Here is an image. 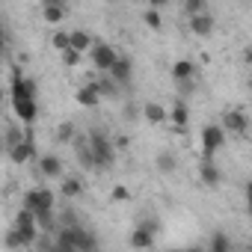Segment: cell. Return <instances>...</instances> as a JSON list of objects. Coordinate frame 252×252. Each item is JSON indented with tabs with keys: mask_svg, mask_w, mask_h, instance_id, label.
Wrapping results in <instances>:
<instances>
[{
	"mask_svg": "<svg viewBox=\"0 0 252 252\" xmlns=\"http://www.w3.org/2000/svg\"><path fill=\"white\" fill-rule=\"evenodd\" d=\"M12 110H15V119L24 122V125H33L36 116H39L36 98H12Z\"/></svg>",
	"mask_w": 252,
	"mask_h": 252,
	"instance_id": "obj_8",
	"label": "cell"
},
{
	"mask_svg": "<svg viewBox=\"0 0 252 252\" xmlns=\"http://www.w3.org/2000/svg\"><path fill=\"white\" fill-rule=\"evenodd\" d=\"M54 202H57V196H54V190H48V187H33V190H27L24 193V208H30V211H42V208H54Z\"/></svg>",
	"mask_w": 252,
	"mask_h": 252,
	"instance_id": "obj_5",
	"label": "cell"
},
{
	"mask_svg": "<svg viewBox=\"0 0 252 252\" xmlns=\"http://www.w3.org/2000/svg\"><path fill=\"white\" fill-rule=\"evenodd\" d=\"M6 152H9V160H12L15 166H24V163L36 160V146H33V137H30V134H27V137H24L21 143L9 146Z\"/></svg>",
	"mask_w": 252,
	"mask_h": 252,
	"instance_id": "obj_6",
	"label": "cell"
},
{
	"mask_svg": "<svg viewBox=\"0 0 252 252\" xmlns=\"http://www.w3.org/2000/svg\"><path fill=\"white\" fill-rule=\"evenodd\" d=\"M119 86H128L131 83V77H134V63H131V57H125V54H119V60L113 63V68L107 71Z\"/></svg>",
	"mask_w": 252,
	"mask_h": 252,
	"instance_id": "obj_9",
	"label": "cell"
},
{
	"mask_svg": "<svg viewBox=\"0 0 252 252\" xmlns=\"http://www.w3.org/2000/svg\"><path fill=\"white\" fill-rule=\"evenodd\" d=\"M143 119L149 125H166L169 122V110L163 104H158V101H146L143 104Z\"/></svg>",
	"mask_w": 252,
	"mask_h": 252,
	"instance_id": "obj_14",
	"label": "cell"
},
{
	"mask_svg": "<svg viewBox=\"0 0 252 252\" xmlns=\"http://www.w3.org/2000/svg\"><path fill=\"white\" fill-rule=\"evenodd\" d=\"M214 15H208V12H199V15H190V33H196V36H211L214 33Z\"/></svg>",
	"mask_w": 252,
	"mask_h": 252,
	"instance_id": "obj_16",
	"label": "cell"
},
{
	"mask_svg": "<svg viewBox=\"0 0 252 252\" xmlns=\"http://www.w3.org/2000/svg\"><path fill=\"white\" fill-rule=\"evenodd\" d=\"M169 122H172V134H184L190 125V104L184 98H175V104L169 107Z\"/></svg>",
	"mask_w": 252,
	"mask_h": 252,
	"instance_id": "obj_7",
	"label": "cell"
},
{
	"mask_svg": "<svg viewBox=\"0 0 252 252\" xmlns=\"http://www.w3.org/2000/svg\"><path fill=\"white\" fill-rule=\"evenodd\" d=\"M60 193H63V199H77L83 193V181L80 178H65L60 184Z\"/></svg>",
	"mask_w": 252,
	"mask_h": 252,
	"instance_id": "obj_21",
	"label": "cell"
},
{
	"mask_svg": "<svg viewBox=\"0 0 252 252\" xmlns=\"http://www.w3.org/2000/svg\"><path fill=\"white\" fill-rule=\"evenodd\" d=\"M222 128H225L228 134L246 137V134H249V116H246L243 110L231 107V110H225V113H222Z\"/></svg>",
	"mask_w": 252,
	"mask_h": 252,
	"instance_id": "obj_4",
	"label": "cell"
},
{
	"mask_svg": "<svg viewBox=\"0 0 252 252\" xmlns=\"http://www.w3.org/2000/svg\"><path fill=\"white\" fill-rule=\"evenodd\" d=\"M101 89H98V83H83V86H77V92H74V101L80 104V107H98L101 104Z\"/></svg>",
	"mask_w": 252,
	"mask_h": 252,
	"instance_id": "obj_10",
	"label": "cell"
},
{
	"mask_svg": "<svg viewBox=\"0 0 252 252\" xmlns=\"http://www.w3.org/2000/svg\"><path fill=\"white\" fill-rule=\"evenodd\" d=\"M143 24H146L149 30H155V33H158V30H163V18H160V9H158V6H149V9L143 12Z\"/></svg>",
	"mask_w": 252,
	"mask_h": 252,
	"instance_id": "obj_22",
	"label": "cell"
},
{
	"mask_svg": "<svg viewBox=\"0 0 252 252\" xmlns=\"http://www.w3.org/2000/svg\"><path fill=\"white\" fill-rule=\"evenodd\" d=\"M243 63L252 68V48H246V51H243Z\"/></svg>",
	"mask_w": 252,
	"mask_h": 252,
	"instance_id": "obj_37",
	"label": "cell"
},
{
	"mask_svg": "<svg viewBox=\"0 0 252 252\" xmlns=\"http://www.w3.org/2000/svg\"><path fill=\"white\" fill-rule=\"evenodd\" d=\"M193 74H196V63H190V60H175L172 63V80L175 83L193 80Z\"/></svg>",
	"mask_w": 252,
	"mask_h": 252,
	"instance_id": "obj_17",
	"label": "cell"
},
{
	"mask_svg": "<svg viewBox=\"0 0 252 252\" xmlns=\"http://www.w3.org/2000/svg\"><path fill=\"white\" fill-rule=\"evenodd\" d=\"M149 6H158V9H163V6H169V0H149Z\"/></svg>",
	"mask_w": 252,
	"mask_h": 252,
	"instance_id": "obj_36",
	"label": "cell"
},
{
	"mask_svg": "<svg viewBox=\"0 0 252 252\" xmlns=\"http://www.w3.org/2000/svg\"><path fill=\"white\" fill-rule=\"evenodd\" d=\"M71 237H74V252H89L98 246V237L83 225H71Z\"/></svg>",
	"mask_w": 252,
	"mask_h": 252,
	"instance_id": "obj_13",
	"label": "cell"
},
{
	"mask_svg": "<svg viewBox=\"0 0 252 252\" xmlns=\"http://www.w3.org/2000/svg\"><path fill=\"white\" fill-rule=\"evenodd\" d=\"M155 240H158V234L155 231H149L146 225H134V231H131V237H128V243L134 246V249H152L155 246Z\"/></svg>",
	"mask_w": 252,
	"mask_h": 252,
	"instance_id": "obj_15",
	"label": "cell"
},
{
	"mask_svg": "<svg viewBox=\"0 0 252 252\" xmlns=\"http://www.w3.org/2000/svg\"><path fill=\"white\" fill-rule=\"evenodd\" d=\"M225 128L222 125H205L202 128V158H214L225 146Z\"/></svg>",
	"mask_w": 252,
	"mask_h": 252,
	"instance_id": "obj_2",
	"label": "cell"
},
{
	"mask_svg": "<svg viewBox=\"0 0 252 252\" xmlns=\"http://www.w3.org/2000/svg\"><path fill=\"white\" fill-rule=\"evenodd\" d=\"M110 196H113V202H128V199H131L128 187H122V184H116V187L110 190Z\"/></svg>",
	"mask_w": 252,
	"mask_h": 252,
	"instance_id": "obj_31",
	"label": "cell"
},
{
	"mask_svg": "<svg viewBox=\"0 0 252 252\" xmlns=\"http://www.w3.org/2000/svg\"><path fill=\"white\" fill-rule=\"evenodd\" d=\"M208 246H211L214 252H228V249H231V240H228L225 231H214L211 240H208Z\"/></svg>",
	"mask_w": 252,
	"mask_h": 252,
	"instance_id": "obj_25",
	"label": "cell"
},
{
	"mask_svg": "<svg viewBox=\"0 0 252 252\" xmlns=\"http://www.w3.org/2000/svg\"><path fill=\"white\" fill-rule=\"evenodd\" d=\"M249 89H252V74H249Z\"/></svg>",
	"mask_w": 252,
	"mask_h": 252,
	"instance_id": "obj_38",
	"label": "cell"
},
{
	"mask_svg": "<svg viewBox=\"0 0 252 252\" xmlns=\"http://www.w3.org/2000/svg\"><path fill=\"white\" fill-rule=\"evenodd\" d=\"M184 12H187V15L208 12V0H184Z\"/></svg>",
	"mask_w": 252,
	"mask_h": 252,
	"instance_id": "obj_28",
	"label": "cell"
},
{
	"mask_svg": "<svg viewBox=\"0 0 252 252\" xmlns=\"http://www.w3.org/2000/svg\"><path fill=\"white\" fill-rule=\"evenodd\" d=\"M51 45H54L57 51H65V48H71V33H65V30L54 33V36H51Z\"/></svg>",
	"mask_w": 252,
	"mask_h": 252,
	"instance_id": "obj_27",
	"label": "cell"
},
{
	"mask_svg": "<svg viewBox=\"0 0 252 252\" xmlns=\"http://www.w3.org/2000/svg\"><path fill=\"white\" fill-rule=\"evenodd\" d=\"M6 249H24V243H21V234H18V228H15V225L6 231Z\"/></svg>",
	"mask_w": 252,
	"mask_h": 252,
	"instance_id": "obj_30",
	"label": "cell"
},
{
	"mask_svg": "<svg viewBox=\"0 0 252 252\" xmlns=\"http://www.w3.org/2000/svg\"><path fill=\"white\" fill-rule=\"evenodd\" d=\"M199 178H202V184H205V187H220V181H222V172H220V166L214 163V158H202Z\"/></svg>",
	"mask_w": 252,
	"mask_h": 252,
	"instance_id": "obj_12",
	"label": "cell"
},
{
	"mask_svg": "<svg viewBox=\"0 0 252 252\" xmlns=\"http://www.w3.org/2000/svg\"><path fill=\"white\" fill-rule=\"evenodd\" d=\"M95 83H98V89H101V95H110V98H113V95L119 92V89H116L119 83H116L113 77H104V80H95Z\"/></svg>",
	"mask_w": 252,
	"mask_h": 252,
	"instance_id": "obj_29",
	"label": "cell"
},
{
	"mask_svg": "<svg viewBox=\"0 0 252 252\" xmlns=\"http://www.w3.org/2000/svg\"><path fill=\"white\" fill-rule=\"evenodd\" d=\"M60 54H63V63H65L68 68L80 65V60H83V51H77V48H65V51H60Z\"/></svg>",
	"mask_w": 252,
	"mask_h": 252,
	"instance_id": "obj_26",
	"label": "cell"
},
{
	"mask_svg": "<svg viewBox=\"0 0 252 252\" xmlns=\"http://www.w3.org/2000/svg\"><path fill=\"white\" fill-rule=\"evenodd\" d=\"M92 45H95V36H89L86 30H71V48H77V51H92Z\"/></svg>",
	"mask_w": 252,
	"mask_h": 252,
	"instance_id": "obj_20",
	"label": "cell"
},
{
	"mask_svg": "<svg viewBox=\"0 0 252 252\" xmlns=\"http://www.w3.org/2000/svg\"><path fill=\"white\" fill-rule=\"evenodd\" d=\"M246 208H249V217H252V181L246 184Z\"/></svg>",
	"mask_w": 252,
	"mask_h": 252,
	"instance_id": "obj_34",
	"label": "cell"
},
{
	"mask_svg": "<svg viewBox=\"0 0 252 252\" xmlns=\"http://www.w3.org/2000/svg\"><path fill=\"white\" fill-rule=\"evenodd\" d=\"M12 98H36V80L18 74L15 83H12Z\"/></svg>",
	"mask_w": 252,
	"mask_h": 252,
	"instance_id": "obj_18",
	"label": "cell"
},
{
	"mask_svg": "<svg viewBox=\"0 0 252 252\" xmlns=\"http://www.w3.org/2000/svg\"><path fill=\"white\" fill-rule=\"evenodd\" d=\"M116 60H119V51L113 45L95 39V45H92V65H95V71H110Z\"/></svg>",
	"mask_w": 252,
	"mask_h": 252,
	"instance_id": "obj_3",
	"label": "cell"
},
{
	"mask_svg": "<svg viewBox=\"0 0 252 252\" xmlns=\"http://www.w3.org/2000/svg\"><path fill=\"white\" fill-rule=\"evenodd\" d=\"M155 166H158V172H160V175H172V172L178 169V158H175L172 152H158Z\"/></svg>",
	"mask_w": 252,
	"mask_h": 252,
	"instance_id": "obj_19",
	"label": "cell"
},
{
	"mask_svg": "<svg viewBox=\"0 0 252 252\" xmlns=\"http://www.w3.org/2000/svg\"><path fill=\"white\" fill-rule=\"evenodd\" d=\"M24 137H27V134H21V131H15V128H9V131H6V149H9V146H15V143H21Z\"/></svg>",
	"mask_w": 252,
	"mask_h": 252,
	"instance_id": "obj_32",
	"label": "cell"
},
{
	"mask_svg": "<svg viewBox=\"0 0 252 252\" xmlns=\"http://www.w3.org/2000/svg\"><path fill=\"white\" fill-rule=\"evenodd\" d=\"M42 6H68V0H42Z\"/></svg>",
	"mask_w": 252,
	"mask_h": 252,
	"instance_id": "obj_35",
	"label": "cell"
},
{
	"mask_svg": "<svg viewBox=\"0 0 252 252\" xmlns=\"http://www.w3.org/2000/svg\"><path fill=\"white\" fill-rule=\"evenodd\" d=\"M140 225H146V228H149V231H155V234L160 231V220H158V217H143V220H140Z\"/></svg>",
	"mask_w": 252,
	"mask_h": 252,
	"instance_id": "obj_33",
	"label": "cell"
},
{
	"mask_svg": "<svg viewBox=\"0 0 252 252\" xmlns=\"http://www.w3.org/2000/svg\"><path fill=\"white\" fill-rule=\"evenodd\" d=\"M65 9H68V6H42L45 24H60V21L65 18Z\"/></svg>",
	"mask_w": 252,
	"mask_h": 252,
	"instance_id": "obj_24",
	"label": "cell"
},
{
	"mask_svg": "<svg viewBox=\"0 0 252 252\" xmlns=\"http://www.w3.org/2000/svg\"><path fill=\"white\" fill-rule=\"evenodd\" d=\"M86 143H89V149H92V155H95V166H98V172H104V169H110V166L116 163V149H113V143L107 140L104 131L92 128Z\"/></svg>",
	"mask_w": 252,
	"mask_h": 252,
	"instance_id": "obj_1",
	"label": "cell"
},
{
	"mask_svg": "<svg viewBox=\"0 0 252 252\" xmlns=\"http://www.w3.org/2000/svg\"><path fill=\"white\" fill-rule=\"evenodd\" d=\"M74 134H77V128H74V125L71 122H60L57 125V143H74Z\"/></svg>",
	"mask_w": 252,
	"mask_h": 252,
	"instance_id": "obj_23",
	"label": "cell"
},
{
	"mask_svg": "<svg viewBox=\"0 0 252 252\" xmlns=\"http://www.w3.org/2000/svg\"><path fill=\"white\" fill-rule=\"evenodd\" d=\"M39 172H42L48 181H54V178H63V175H65L63 160H60L57 155H42V158H39Z\"/></svg>",
	"mask_w": 252,
	"mask_h": 252,
	"instance_id": "obj_11",
	"label": "cell"
}]
</instances>
